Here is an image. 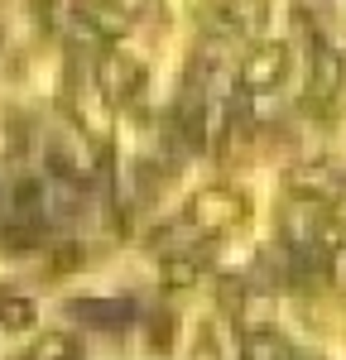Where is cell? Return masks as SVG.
I'll use <instances>...</instances> for the list:
<instances>
[{"label":"cell","instance_id":"1","mask_svg":"<svg viewBox=\"0 0 346 360\" xmlns=\"http://www.w3.org/2000/svg\"><path fill=\"white\" fill-rule=\"evenodd\" d=\"M245 86L250 91H264V86H274L279 77H284V49H260L250 63H245Z\"/></svg>","mask_w":346,"mask_h":360},{"label":"cell","instance_id":"2","mask_svg":"<svg viewBox=\"0 0 346 360\" xmlns=\"http://www.w3.org/2000/svg\"><path fill=\"white\" fill-rule=\"evenodd\" d=\"M96 77H101V86H106V96H130V91L140 86V68L125 63V58H106Z\"/></svg>","mask_w":346,"mask_h":360},{"label":"cell","instance_id":"3","mask_svg":"<svg viewBox=\"0 0 346 360\" xmlns=\"http://www.w3.org/2000/svg\"><path fill=\"white\" fill-rule=\"evenodd\" d=\"M231 207H236V197H226V193H202L198 207H193V221H198L202 231H212V226H222L231 217Z\"/></svg>","mask_w":346,"mask_h":360},{"label":"cell","instance_id":"4","mask_svg":"<svg viewBox=\"0 0 346 360\" xmlns=\"http://www.w3.org/2000/svg\"><path fill=\"white\" fill-rule=\"evenodd\" d=\"M77 312H82V317H96L91 327H120L135 307L125 303V298H115V303H77Z\"/></svg>","mask_w":346,"mask_h":360},{"label":"cell","instance_id":"5","mask_svg":"<svg viewBox=\"0 0 346 360\" xmlns=\"http://www.w3.org/2000/svg\"><path fill=\"white\" fill-rule=\"evenodd\" d=\"M164 278H169L173 288H183V283L198 278V264H193V259H169V264H164Z\"/></svg>","mask_w":346,"mask_h":360},{"label":"cell","instance_id":"6","mask_svg":"<svg viewBox=\"0 0 346 360\" xmlns=\"http://www.w3.org/2000/svg\"><path fill=\"white\" fill-rule=\"evenodd\" d=\"M5 317H10V327H25L29 317H34V307H29V303H10V307H5Z\"/></svg>","mask_w":346,"mask_h":360}]
</instances>
